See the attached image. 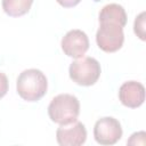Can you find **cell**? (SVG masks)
<instances>
[{
  "instance_id": "obj_10",
  "label": "cell",
  "mask_w": 146,
  "mask_h": 146,
  "mask_svg": "<svg viewBox=\"0 0 146 146\" xmlns=\"http://www.w3.org/2000/svg\"><path fill=\"white\" fill-rule=\"evenodd\" d=\"M33 0H2V9L10 17H19L29 13Z\"/></svg>"
},
{
  "instance_id": "obj_14",
  "label": "cell",
  "mask_w": 146,
  "mask_h": 146,
  "mask_svg": "<svg viewBox=\"0 0 146 146\" xmlns=\"http://www.w3.org/2000/svg\"><path fill=\"white\" fill-rule=\"evenodd\" d=\"M56 1L64 8H71V7H75L76 5H79L81 0H56Z\"/></svg>"
},
{
  "instance_id": "obj_3",
  "label": "cell",
  "mask_w": 146,
  "mask_h": 146,
  "mask_svg": "<svg viewBox=\"0 0 146 146\" xmlns=\"http://www.w3.org/2000/svg\"><path fill=\"white\" fill-rule=\"evenodd\" d=\"M102 73L100 64L92 57H81L71 63L68 68L70 78L79 86L89 87L95 84Z\"/></svg>"
},
{
  "instance_id": "obj_2",
  "label": "cell",
  "mask_w": 146,
  "mask_h": 146,
  "mask_svg": "<svg viewBox=\"0 0 146 146\" xmlns=\"http://www.w3.org/2000/svg\"><path fill=\"white\" fill-rule=\"evenodd\" d=\"M79 114L80 102L71 94H60L55 96L48 106V115L50 120L59 125L75 122Z\"/></svg>"
},
{
  "instance_id": "obj_6",
  "label": "cell",
  "mask_w": 146,
  "mask_h": 146,
  "mask_svg": "<svg viewBox=\"0 0 146 146\" xmlns=\"http://www.w3.org/2000/svg\"><path fill=\"white\" fill-rule=\"evenodd\" d=\"M62 50L64 54L72 58H81L89 49L88 35L81 30H71L62 39Z\"/></svg>"
},
{
  "instance_id": "obj_15",
  "label": "cell",
  "mask_w": 146,
  "mask_h": 146,
  "mask_svg": "<svg viewBox=\"0 0 146 146\" xmlns=\"http://www.w3.org/2000/svg\"><path fill=\"white\" fill-rule=\"evenodd\" d=\"M94 1H96V2H98V1H100V0H94Z\"/></svg>"
},
{
  "instance_id": "obj_8",
  "label": "cell",
  "mask_w": 146,
  "mask_h": 146,
  "mask_svg": "<svg viewBox=\"0 0 146 146\" xmlns=\"http://www.w3.org/2000/svg\"><path fill=\"white\" fill-rule=\"evenodd\" d=\"M119 99L124 106L137 108L145 100V88L140 82L127 81L119 89Z\"/></svg>"
},
{
  "instance_id": "obj_11",
  "label": "cell",
  "mask_w": 146,
  "mask_h": 146,
  "mask_svg": "<svg viewBox=\"0 0 146 146\" xmlns=\"http://www.w3.org/2000/svg\"><path fill=\"white\" fill-rule=\"evenodd\" d=\"M145 17H146V13L145 11H141L135 19V23H133V31L136 33V35L145 41L146 39V34H145Z\"/></svg>"
},
{
  "instance_id": "obj_4",
  "label": "cell",
  "mask_w": 146,
  "mask_h": 146,
  "mask_svg": "<svg viewBox=\"0 0 146 146\" xmlns=\"http://www.w3.org/2000/svg\"><path fill=\"white\" fill-rule=\"evenodd\" d=\"M96 42L99 49L105 52H115L123 46V27L111 21H100L96 33Z\"/></svg>"
},
{
  "instance_id": "obj_9",
  "label": "cell",
  "mask_w": 146,
  "mask_h": 146,
  "mask_svg": "<svg viewBox=\"0 0 146 146\" xmlns=\"http://www.w3.org/2000/svg\"><path fill=\"white\" fill-rule=\"evenodd\" d=\"M100 21H111L120 24L122 27L127 24V14L124 8L117 3H110L102 8L99 11V22Z\"/></svg>"
},
{
  "instance_id": "obj_5",
  "label": "cell",
  "mask_w": 146,
  "mask_h": 146,
  "mask_svg": "<svg viewBox=\"0 0 146 146\" xmlns=\"http://www.w3.org/2000/svg\"><path fill=\"white\" fill-rule=\"evenodd\" d=\"M95 140L100 145H114L122 137V127L119 120L105 116L96 121L94 127Z\"/></svg>"
},
{
  "instance_id": "obj_12",
  "label": "cell",
  "mask_w": 146,
  "mask_h": 146,
  "mask_svg": "<svg viewBox=\"0 0 146 146\" xmlns=\"http://www.w3.org/2000/svg\"><path fill=\"white\" fill-rule=\"evenodd\" d=\"M145 137H146L145 131L135 132V133H132V135L130 136V138L127 140V144H128V145H141V146H144V145L146 144Z\"/></svg>"
},
{
  "instance_id": "obj_7",
  "label": "cell",
  "mask_w": 146,
  "mask_h": 146,
  "mask_svg": "<svg viewBox=\"0 0 146 146\" xmlns=\"http://www.w3.org/2000/svg\"><path fill=\"white\" fill-rule=\"evenodd\" d=\"M56 139L60 146H80L87 140V130L78 120L70 124L59 125L56 131Z\"/></svg>"
},
{
  "instance_id": "obj_1",
  "label": "cell",
  "mask_w": 146,
  "mask_h": 146,
  "mask_svg": "<svg viewBox=\"0 0 146 146\" xmlns=\"http://www.w3.org/2000/svg\"><path fill=\"white\" fill-rule=\"evenodd\" d=\"M48 89V80L43 72L36 68L23 71L16 82V90L19 97L26 102H36L41 99Z\"/></svg>"
},
{
  "instance_id": "obj_13",
  "label": "cell",
  "mask_w": 146,
  "mask_h": 146,
  "mask_svg": "<svg viewBox=\"0 0 146 146\" xmlns=\"http://www.w3.org/2000/svg\"><path fill=\"white\" fill-rule=\"evenodd\" d=\"M8 87H9V82H8L7 75L5 73L0 72V99L6 96V94L8 91Z\"/></svg>"
}]
</instances>
